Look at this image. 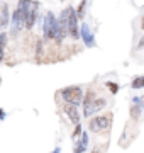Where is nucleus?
<instances>
[{"label": "nucleus", "instance_id": "12", "mask_svg": "<svg viewBox=\"0 0 144 153\" xmlns=\"http://www.w3.org/2000/svg\"><path fill=\"white\" fill-rule=\"evenodd\" d=\"M5 43H7V33H0V61L5 58Z\"/></svg>", "mask_w": 144, "mask_h": 153}, {"label": "nucleus", "instance_id": "14", "mask_svg": "<svg viewBox=\"0 0 144 153\" xmlns=\"http://www.w3.org/2000/svg\"><path fill=\"white\" fill-rule=\"evenodd\" d=\"M85 9H87V0H82L80 5H78V10H75V14H76L78 19H82V17L85 16Z\"/></svg>", "mask_w": 144, "mask_h": 153}, {"label": "nucleus", "instance_id": "9", "mask_svg": "<svg viewBox=\"0 0 144 153\" xmlns=\"http://www.w3.org/2000/svg\"><path fill=\"white\" fill-rule=\"evenodd\" d=\"M65 112H66L68 119L71 121L73 124H78L80 123V117H82V114H80V111H78V105H73V104H65Z\"/></svg>", "mask_w": 144, "mask_h": 153}, {"label": "nucleus", "instance_id": "21", "mask_svg": "<svg viewBox=\"0 0 144 153\" xmlns=\"http://www.w3.org/2000/svg\"><path fill=\"white\" fill-rule=\"evenodd\" d=\"M132 104H143V97H134Z\"/></svg>", "mask_w": 144, "mask_h": 153}, {"label": "nucleus", "instance_id": "19", "mask_svg": "<svg viewBox=\"0 0 144 153\" xmlns=\"http://www.w3.org/2000/svg\"><path fill=\"white\" fill-rule=\"evenodd\" d=\"M80 136H82V145H83V146H88V133H85V131H82V134H80Z\"/></svg>", "mask_w": 144, "mask_h": 153}, {"label": "nucleus", "instance_id": "4", "mask_svg": "<svg viewBox=\"0 0 144 153\" xmlns=\"http://www.w3.org/2000/svg\"><path fill=\"white\" fill-rule=\"evenodd\" d=\"M24 22H26V14L21 9H15L14 14H12V19H10V29H12L14 36H17L24 29Z\"/></svg>", "mask_w": 144, "mask_h": 153}, {"label": "nucleus", "instance_id": "7", "mask_svg": "<svg viewBox=\"0 0 144 153\" xmlns=\"http://www.w3.org/2000/svg\"><path fill=\"white\" fill-rule=\"evenodd\" d=\"M93 100H95V94L93 90H87L85 92V95L82 97V102L80 104H83V117H88L90 119V114H93L92 112V104H93Z\"/></svg>", "mask_w": 144, "mask_h": 153}, {"label": "nucleus", "instance_id": "5", "mask_svg": "<svg viewBox=\"0 0 144 153\" xmlns=\"http://www.w3.org/2000/svg\"><path fill=\"white\" fill-rule=\"evenodd\" d=\"M66 33L71 36L73 39L80 38V26H78V17L75 14V9L71 7L70 16H68V22H66Z\"/></svg>", "mask_w": 144, "mask_h": 153}, {"label": "nucleus", "instance_id": "23", "mask_svg": "<svg viewBox=\"0 0 144 153\" xmlns=\"http://www.w3.org/2000/svg\"><path fill=\"white\" fill-rule=\"evenodd\" d=\"M51 153H61V148H60V146H56V148H54V150H53Z\"/></svg>", "mask_w": 144, "mask_h": 153}, {"label": "nucleus", "instance_id": "10", "mask_svg": "<svg viewBox=\"0 0 144 153\" xmlns=\"http://www.w3.org/2000/svg\"><path fill=\"white\" fill-rule=\"evenodd\" d=\"M9 19H10L9 5H7V4H2V5H0V27H5L7 24H9Z\"/></svg>", "mask_w": 144, "mask_h": 153}, {"label": "nucleus", "instance_id": "1", "mask_svg": "<svg viewBox=\"0 0 144 153\" xmlns=\"http://www.w3.org/2000/svg\"><path fill=\"white\" fill-rule=\"evenodd\" d=\"M43 31H44V39H56L58 43L63 41V38L66 36V33H63L61 27L58 26V21L53 12H48L44 17V26H43Z\"/></svg>", "mask_w": 144, "mask_h": 153}, {"label": "nucleus", "instance_id": "8", "mask_svg": "<svg viewBox=\"0 0 144 153\" xmlns=\"http://www.w3.org/2000/svg\"><path fill=\"white\" fill-rule=\"evenodd\" d=\"M80 38L83 39V43L88 46V48H93L95 46V38H93V33H92V29L87 22H83L82 26H80Z\"/></svg>", "mask_w": 144, "mask_h": 153}, {"label": "nucleus", "instance_id": "11", "mask_svg": "<svg viewBox=\"0 0 144 153\" xmlns=\"http://www.w3.org/2000/svg\"><path fill=\"white\" fill-rule=\"evenodd\" d=\"M105 105H107V100H105L104 97H98V99L95 97L93 104H92V112L95 114V112H98V111H102L104 107H105Z\"/></svg>", "mask_w": 144, "mask_h": 153}, {"label": "nucleus", "instance_id": "16", "mask_svg": "<svg viewBox=\"0 0 144 153\" xmlns=\"http://www.w3.org/2000/svg\"><path fill=\"white\" fill-rule=\"evenodd\" d=\"M31 2H32V0H19L17 9H21V10L26 14V12H27V9H29V5H31Z\"/></svg>", "mask_w": 144, "mask_h": 153}, {"label": "nucleus", "instance_id": "2", "mask_svg": "<svg viewBox=\"0 0 144 153\" xmlns=\"http://www.w3.org/2000/svg\"><path fill=\"white\" fill-rule=\"evenodd\" d=\"M60 95L63 97L65 104L78 105L80 102H82V97H83V90H82V87H76V85H73V87L63 88V90L60 92Z\"/></svg>", "mask_w": 144, "mask_h": 153}, {"label": "nucleus", "instance_id": "17", "mask_svg": "<svg viewBox=\"0 0 144 153\" xmlns=\"http://www.w3.org/2000/svg\"><path fill=\"white\" fill-rule=\"evenodd\" d=\"M82 131H83V129H82V124H80V123H78V124H75V129H73V134H71V138L75 140L76 136H80V134H82Z\"/></svg>", "mask_w": 144, "mask_h": 153}, {"label": "nucleus", "instance_id": "3", "mask_svg": "<svg viewBox=\"0 0 144 153\" xmlns=\"http://www.w3.org/2000/svg\"><path fill=\"white\" fill-rule=\"evenodd\" d=\"M112 124V116H95L88 123V128L92 133H102L109 129Z\"/></svg>", "mask_w": 144, "mask_h": 153}, {"label": "nucleus", "instance_id": "13", "mask_svg": "<svg viewBox=\"0 0 144 153\" xmlns=\"http://www.w3.org/2000/svg\"><path fill=\"white\" fill-rule=\"evenodd\" d=\"M131 87H132V88H136V90H139V88H143V87H144V76H143V75L136 76V78L132 80V83H131Z\"/></svg>", "mask_w": 144, "mask_h": 153}, {"label": "nucleus", "instance_id": "15", "mask_svg": "<svg viewBox=\"0 0 144 153\" xmlns=\"http://www.w3.org/2000/svg\"><path fill=\"white\" fill-rule=\"evenodd\" d=\"M141 111H143V104H134V107L131 109V114H132L134 119H139V116H141Z\"/></svg>", "mask_w": 144, "mask_h": 153}, {"label": "nucleus", "instance_id": "6", "mask_svg": "<svg viewBox=\"0 0 144 153\" xmlns=\"http://www.w3.org/2000/svg\"><path fill=\"white\" fill-rule=\"evenodd\" d=\"M37 12H39V2H31L27 12H26V22H24V29H31L34 27L36 24V19H37Z\"/></svg>", "mask_w": 144, "mask_h": 153}, {"label": "nucleus", "instance_id": "22", "mask_svg": "<svg viewBox=\"0 0 144 153\" xmlns=\"http://www.w3.org/2000/svg\"><path fill=\"white\" fill-rule=\"evenodd\" d=\"M2 119H5V111L4 109H0V121Z\"/></svg>", "mask_w": 144, "mask_h": 153}, {"label": "nucleus", "instance_id": "18", "mask_svg": "<svg viewBox=\"0 0 144 153\" xmlns=\"http://www.w3.org/2000/svg\"><path fill=\"white\" fill-rule=\"evenodd\" d=\"M83 152H87V146H83L82 143L78 141L76 145H75V148H73V153H83Z\"/></svg>", "mask_w": 144, "mask_h": 153}, {"label": "nucleus", "instance_id": "20", "mask_svg": "<svg viewBox=\"0 0 144 153\" xmlns=\"http://www.w3.org/2000/svg\"><path fill=\"white\" fill-rule=\"evenodd\" d=\"M107 87L110 88L112 94H117V92H119V85H117V83H114V82H109V83H107Z\"/></svg>", "mask_w": 144, "mask_h": 153}, {"label": "nucleus", "instance_id": "24", "mask_svg": "<svg viewBox=\"0 0 144 153\" xmlns=\"http://www.w3.org/2000/svg\"><path fill=\"white\" fill-rule=\"evenodd\" d=\"M92 153H100V148H98V146L93 148V150H92Z\"/></svg>", "mask_w": 144, "mask_h": 153}]
</instances>
